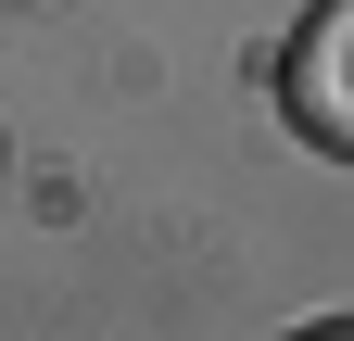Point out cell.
Segmentation results:
<instances>
[{"instance_id": "obj_1", "label": "cell", "mask_w": 354, "mask_h": 341, "mask_svg": "<svg viewBox=\"0 0 354 341\" xmlns=\"http://www.w3.org/2000/svg\"><path fill=\"white\" fill-rule=\"evenodd\" d=\"M279 114H291L304 152L354 164V0H317V13L291 26V51H279Z\"/></svg>"}, {"instance_id": "obj_2", "label": "cell", "mask_w": 354, "mask_h": 341, "mask_svg": "<svg viewBox=\"0 0 354 341\" xmlns=\"http://www.w3.org/2000/svg\"><path fill=\"white\" fill-rule=\"evenodd\" d=\"M291 341H354V329H291Z\"/></svg>"}]
</instances>
